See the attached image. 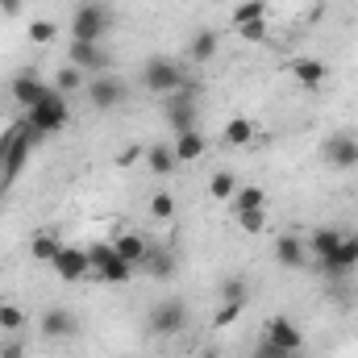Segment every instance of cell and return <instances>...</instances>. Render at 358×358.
Segmentation results:
<instances>
[{
	"label": "cell",
	"instance_id": "7",
	"mask_svg": "<svg viewBox=\"0 0 358 358\" xmlns=\"http://www.w3.org/2000/svg\"><path fill=\"white\" fill-rule=\"evenodd\" d=\"M325 159L338 171H355L358 167V138L355 134H329L325 138Z\"/></svg>",
	"mask_w": 358,
	"mask_h": 358
},
{
	"label": "cell",
	"instance_id": "27",
	"mask_svg": "<svg viewBox=\"0 0 358 358\" xmlns=\"http://www.w3.org/2000/svg\"><path fill=\"white\" fill-rule=\"evenodd\" d=\"M234 192H238V179L229 176V171H217V176L208 179V196L213 200H234Z\"/></svg>",
	"mask_w": 358,
	"mask_h": 358
},
{
	"label": "cell",
	"instance_id": "20",
	"mask_svg": "<svg viewBox=\"0 0 358 358\" xmlns=\"http://www.w3.org/2000/svg\"><path fill=\"white\" fill-rule=\"evenodd\" d=\"M250 142H255V125H250L246 117H229V121H225V146L246 150Z\"/></svg>",
	"mask_w": 358,
	"mask_h": 358
},
{
	"label": "cell",
	"instance_id": "17",
	"mask_svg": "<svg viewBox=\"0 0 358 358\" xmlns=\"http://www.w3.org/2000/svg\"><path fill=\"white\" fill-rule=\"evenodd\" d=\"M113 250H117L129 267H142V259L150 255V242H146V238H138V234H121V238L113 242Z\"/></svg>",
	"mask_w": 358,
	"mask_h": 358
},
{
	"label": "cell",
	"instance_id": "24",
	"mask_svg": "<svg viewBox=\"0 0 358 358\" xmlns=\"http://www.w3.org/2000/svg\"><path fill=\"white\" fill-rule=\"evenodd\" d=\"M50 88H59L63 96H67V92H76V88H88V76H84L80 67H71V63H63V67L55 71V84H50Z\"/></svg>",
	"mask_w": 358,
	"mask_h": 358
},
{
	"label": "cell",
	"instance_id": "22",
	"mask_svg": "<svg viewBox=\"0 0 358 358\" xmlns=\"http://www.w3.org/2000/svg\"><path fill=\"white\" fill-rule=\"evenodd\" d=\"M146 167H150L155 176H171L179 167V159H176L171 146H150V150H146Z\"/></svg>",
	"mask_w": 358,
	"mask_h": 358
},
{
	"label": "cell",
	"instance_id": "38",
	"mask_svg": "<svg viewBox=\"0 0 358 358\" xmlns=\"http://www.w3.org/2000/svg\"><path fill=\"white\" fill-rule=\"evenodd\" d=\"M25 8V0H0V13H8V17H17Z\"/></svg>",
	"mask_w": 358,
	"mask_h": 358
},
{
	"label": "cell",
	"instance_id": "25",
	"mask_svg": "<svg viewBox=\"0 0 358 358\" xmlns=\"http://www.w3.org/2000/svg\"><path fill=\"white\" fill-rule=\"evenodd\" d=\"M234 208H238V213L267 208V192H263V187H255V183H246V187H238V192H234Z\"/></svg>",
	"mask_w": 358,
	"mask_h": 358
},
{
	"label": "cell",
	"instance_id": "11",
	"mask_svg": "<svg viewBox=\"0 0 358 358\" xmlns=\"http://www.w3.org/2000/svg\"><path fill=\"white\" fill-rule=\"evenodd\" d=\"M263 338H271V342H275L279 350H287V355H300V350H304V334H300V325H296L292 317H283V313L271 317V325H267Z\"/></svg>",
	"mask_w": 358,
	"mask_h": 358
},
{
	"label": "cell",
	"instance_id": "8",
	"mask_svg": "<svg viewBox=\"0 0 358 358\" xmlns=\"http://www.w3.org/2000/svg\"><path fill=\"white\" fill-rule=\"evenodd\" d=\"M88 100H92V108L113 113V108L125 100V88H121V80H113V76L104 71V76H92L88 80Z\"/></svg>",
	"mask_w": 358,
	"mask_h": 358
},
{
	"label": "cell",
	"instance_id": "18",
	"mask_svg": "<svg viewBox=\"0 0 358 358\" xmlns=\"http://www.w3.org/2000/svg\"><path fill=\"white\" fill-rule=\"evenodd\" d=\"M338 242H342V234H338V229H313V238H308L304 246H308V255H313L317 263H325V259L338 250Z\"/></svg>",
	"mask_w": 358,
	"mask_h": 358
},
{
	"label": "cell",
	"instance_id": "32",
	"mask_svg": "<svg viewBox=\"0 0 358 358\" xmlns=\"http://www.w3.org/2000/svg\"><path fill=\"white\" fill-rule=\"evenodd\" d=\"M21 325H25V313H21L17 304H0V329H4V334H17Z\"/></svg>",
	"mask_w": 358,
	"mask_h": 358
},
{
	"label": "cell",
	"instance_id": "31",
	"mask_svg": "<svg viewBox=\"0 0 358 358\" xmlns=\"http://www.w3.org/2000/svg\"><path fill=\"white\" fill-rule=\"evenodd\" d=\"M238 225L246 234H263L267 229V208H250V213H238Z\"/></svg>",
	"mask_w": 358,
	"mask_h": 358
},
{
	"label": "cell",
	"instance_id": "6",
	"mask_svg": "<svg viewBox=\"0 0 358 358\" xmlns=\"http://www.w3.org/2000/svg\"><path fill=\"white\" fill-rule=\"evenodd\" d=\"M55 275L63 279V283H80V279H92V263H88V250H80V246H63L59 255H55Z\"/></svg>",
	"mask_w": 358,
	"mask_h": 358
},
{
	"label": "cell",
	"instance_id": "1",
	"mask_svg": "<svg viewBox=\"0 0 358 358\" xmlns=\"http://www.w3.org/2000/svg\"><path fill=\"white\" fill-rule=\"evenodd\" d=\"M71 121V108H67V96L59 88H50L29 113H25V125L38 134V138H50V134H59L63 125Z\"/></svg>",
	"mask_w": 358,
	"mask_h": 358
},
{
	"label": "cell",
	"instance_id": "12",
	"mask_svg": "<svg viewBox=\"0 0 358 358\" xmlns=\"http://www.w3.org/2000/svg\"><path fill=\"white\" fill-rule=\"evenodd\" d=\"M46 92H50V84H46V80H42L38 71H21V76L13 80V104L29 113V108H34V104H38V100H42Z\"/></svg>",
	"mask_w": 358,
	"mask_h": 358
},
{
	"label": "cell",
	"instance_id": "37",
	"mask_svg": "<svg viewBox=\"0 0 358 358\" xmlns=\"http://www.w3.org/2000/svg\"><path fill=\"white\" fill-rule=\"evenodd\" d=\"M0 358H25V346H21L17 338H4V342H0Z\"/></svg>",
	"mask_w": 358,
	"mask_h": 358
},
{
	"label": "cell",
	"instance_id": "4",
	"mask_svg": "<svg viewBox=\"0 0 358 358\" xmlns=\"http://www.w3.org/2000/svg\"><path fill=\"white\" fill-rule=\"evenodd\" d=\"M150 329L159 334V338H176L187 329V304L179 300V296H167V300H159L155 308H150Z\"/></svg>",
	"mask_w": 358,
	"mask_h": 358
},
{
	"label": "cell",
	"instance_id": "16",
	"mask_svg": "<svg viewBox=\"0 0 358 358\" xmlns=\"http://www.w3.org/2000/svg\"><path fill=\"white\" fill-rule=\"evenodd\" d=\"M292 80L300 88H321L325 84V63L321 59H296L292 63Z\"/></svg>",
	"mask_w": 358,
	"mask_h": 358
},
{
	"label": "cell",
	"instance_id": "3",
	"mask_svg": "<svg viewBox=\"0 0 358 358\" xmlns=\"http://www.w3.org/2000/svg\"><path fill=\"white\" fill-rule=\"evenodd\" d=\"M142 84H146V92H155V96H176V92L187 84V76H183V67H179L176 59L155 55V59H146V67H142Z\"/></svg>",
	"mask_w": 358,
	"mask_h": 358
},
{
	"label": "cell",
	"instance_id": "9",
	"mask_svg": "<svg viewBox=\"0 0 358 358\" xmlns=\"http://www.w3.org/2000/svg\"><path fill=\"white\" fill-rule=\"evenodd\" d=\"M67 63H71V67H80L88 80H92V76H104V71H108V55H104L96 42H71Z\"/></svg>",
	"mask_w": 358,
	"mask_h": 358
},
{
	"label": "cell",
	"instance_id": "36",
	"mask_svg": "<svg viewBox=\"0 0 358 358\" xmlns=\"http://www.w3.org/2000/svg\"><path fill=\"white\" fill-rule=\"evenodd\" d=\"M250 358H296V355H287V350H279V346H275L271 338H263V342L255 346V355H250Z\"/></svg>",
	"mask_w": 358,
	"mask_h": 358
},
{
	"label": "cell",
	"instance_id": "10",
	"mask_svg": "<svg viewBox=\"0 0 358 358\" xmlns=\"http://www.w3.org/2000/svg\"><path fill=\"white\" fill-rule=\"evenodd\" d=\"M80 334V317L71 313V308H46L42 313V338H50V342H63V338H76Z\"/></svg>",
	"mask_w": 358,
	"mask_h": 358
},
{
	"label": "cell",
	"instance_id": "34",
	"mask_svg": "<svg viewBox=\"0 0 358 358\" xmlns=\"http://www.w3.org/2000/svg\"><path fill=\"white\" fill-rule=\"evenodd\" d=\"M242 308H246V304H229V300H225V304L217 308V317H213V325H217V329H229V325H234V321L242 317Z\"/></svg>",
	"mask_w": 358,
	"mask_h": 358
},
{
	"label": "cell",
	"instance_id": "26",
	"mask_svg": "<svg viewBox=\"0 0 358 358\" xmlns=\"http://www.w3.org/2000/svg\"><path fill=\"white\" fill-rule=\"evenodd\" d=\"M63 250V242L55 238V234H38L34 242H29V255L38 259V263H55V255Z\"/></svg>",
	"mask_w": 358,
	"mask_h": 358
},
{
	"label": "cell",
	"instance_id": "19",
	"mask_svg": "<svg viewBox=\"0 0 358 358\" xmlns=\"http://www.w3.org/2000/svg\"><path fill=\"white\" fill-rule=\"evenodd\" d=\"M92 279H100V283H117V287H121V283H129V279H134V267H129L121 255H113L104 267L92 271Z\"/></svg>",
	"mask_w": 358,
	"mask_h": 358
},
{
	"label": "cell",
	"instance_id": "13",
	"mask_svg": "<svg viewBox=\"0 0 358 358\" xmlns=\"http://www.w3.org/2000/svg\"><path fill=\"white\" fill-rule=\"evenodd\" d=\"M275 263H279V267H292V271L304 267V263H308V246H304L296 234H279V238H275Z\"/></svg>",
	"mask_w": 358,
	"mask_h": 358
},
{
	"label": "cell",
	"instance_id": "28",
	"mask_svg": "<svg viewBox=\"0 0 358 358\" xmlns=\"http://www.w3.org/2000/svg\"><path fill=\"white\" fill-rule=\"evenodd\" d=\"M146 208H150L155 221H171V217H176V196H171V192H155Z\"/></svg>",
	"mask_w": 358,
	"mask_h": 358
},
{
	"label": "cell",
	"instance_id": "35",
	"mask_svg": "<svg viewBox=\"0 0 358 358\" xmlns=\"http://www.w3.org/2000/svg\"><path fill=\"white\" fill-rule=\"evenodd\" d=\"M29 42H34V46L55 42V25H50V21H29Z\"/></svg>",
	"mask_w": 358,
	"mask_h": 358
},
{
	"label": "cell",
	"instance_id": "21",
	"mask_svg": "<svg viewBox=\"0 0 358 358\" xmlns=\"http://www.w3.org/2000/svg\"><path fill=\"white\" fill-rule=\"evenodd\" d=\"M217 46H221V38H217V29H196V38H192V63H208L213 55H217Z\"/></svg>",
	"mask_w": 358,
	"mask_h": 358
},
{
	"label": "cell",
	"instance_id": "30",
	"mask_svg": "<svg viewBox=\"0 0 358 358\" xmlns=\"http://www.w3.org/2000/svg\"><path fill=\"white\" fill-rule=\"evenodd\" d=\"M271 8H267V0H242L238 4V13H234V25H246V21H263Z\"/></svg>",
	"mask_w": 358,
	"mask_h": 358
},
{
	"label": "cell",
	"instance_id": "14",
	"mask_svg": "<svg viewBox=\"0 0 358 358\" xmlns=\"http://www.w3.org/2000/svg\"><path fill=\"white\" fill-rule=\"evenodd\" d=\"M355 267H358V238H342L338 250L321 263L325 275H346V271H355Z\"/></svg>",
	"mask_w": 358,
	"mask_h": 358
},
{
	"label": "cell",
	"instance_id": "39",
	"mask_svg": "<svg viewBox=\"0 0 358 358\" xmlns=\"http://www.w3.org/2000/svg\"><path fill=\"white\" fill-rule=\"evenodd\" d=\"M200 358H221V355H217L213 346H204V350H200Z\"/></svg>",
	"mask_w": 358,
	"mask_h": 358
},
{
	"label": "cell",
	"instance_id": "29",
	"mask_svg": "<svg viewBox=\"0 0 358 358\" xmlns=\"http://www.w3.org/2000/svg\"><path fill=\"white\" fill-rule=\"evenodd\" d=\"M221 296H225L229 304H246V300H250V283H246L242 275H229V279L221 283Z\"/></svg>",
	"mask_w": 358,
	"mask_h": 358
},
{
	"label": "cell",
	"instance_id": "40",
	"mask_svg": "<svg viewBox=\"0 0 358 358\" xmlns=\"http://www.w3.org/2000/svg\"><path fill=\"white\" fill-rule=\"evenodd\" d=\"M213 4H225V0H213Z\"/></svg>",
	"mask_w": 358,
	"mask_h": 358
},
{
	"label": "cell",
	"instance_id": "23",
	"mask_svg": "<svg viewBox=\"0 0 358 358\" xmlns=\"http://www.w3.org/2000/svg\"><path fill=\"white\" fill-rule=\"evenodd\" d=\"M142 271H146V275H155V279H167V275L176 271V259H171L167 250H159V246H150V255L142 259Z\"/></svg>",
	"mask_w": 358,
	"mask_h": 358
},
{
	"label": "cell",
	"instance_id": "2",
	"mask_svg": "<svg viewBox=\"0 0 358 358\" xmlns=\"http://www.w3.org/2000/svg\"><path fill=\"white\" fill-rule=\"evenodd\" d=\"M108 25H113V8L104 0H84V4H76V17H71V42H96L100 46Z\"/></svg>",
	"mask_w": 358,
	"mask_h": 358
},
{
	"label": "cell",
	"instance_id": "5",
	"mask_svg": "<svg viewBox=\"0 0 358 358\" xmlns=\"http://www.w3.org/2000/svg\"><path fill=\"white\" fill-rule=\"evenodd\" d=\"M167 125H171L176 134L196 129V84H192V80H187L171 100H167Z\"/></svg>",
	"mask_w": 358,
	"mask_h": 358
},
{
	"label": "cell",
	"instance_id": "15",
	"mask_svg": "<svg viewBox=\"0 0 358 358\" xmlns=\"http://www.w3.org/2000/svg\"><path fill=\"white\" fill-rule=\"evenodd\" d=\"M176 159L179 163H196V159H204V150H208V142H204V134L200 129H187V134H176Z\"/></svg>",
	"mask_w": 358,
	"mask_h": 358
},
{
	"label": "cell",
	"instance_id": "33",
	"mask_svg": "<svg viewBox=\"0 0 358 358\" xmlns=\"http://www.w3.org/2000/svg\"><path fill=\"white\" fill-rule=\"evenodd\" d=\"M234 29H238L246 42H255V46H259V42H267V17H263V21H246V25H234Z\"/></svg>",
	"mask_w": 358,
	"mask_h": 358
}]
</instances>
